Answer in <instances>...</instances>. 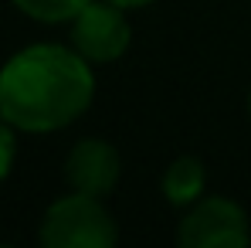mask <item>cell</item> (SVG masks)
<instances>
[{
	"instance_id": "cell-1",
	"label": "cell",
	"mask_w": 251,
	"mask_h": 248,
	"mask_svg": "<svg viewBox=\"0 0 251 248\" xmlns=\"http://www.w3.org/2000/svg\"><path fill=\"white\" fill-rule=\"evenodd\" d=\"M92 61L61 44H31L0 68V116L24 133L75 123L95 95Z\"/></svg>"
},
{
	"instance_id": "cell-2",
	"label": "cell",
	"mask_w": 251,
	"mask_h": 248,
	"mask_svg": "<svg viewBox=\"0 0 251 248\" xmlns=\"http://www.w3.org/2000/svg\"><path fill=\"white\" fill-rule=\"evenodd\" d=\"M116 238V218L102 207V197L75 191L44 211L41 245L48 248H112Z\"/></svg>"
},
{
	"instance_id": "cell-3",
	"label": "cell",
	"mask_w": 251,
	"mask_h": 248,
	"mask_svg": "<svg viewBox=\"0 0 251 248\" xmlns=\"http://www.w3.org/2000/svg\"><path fill=\"white\" fill-rule=\"evenodd\" d=\"M132 41L126 10L112 0H88L82 10L72 17V44L92 65H109L123 58Z\"/></svg>"
},
{
	"instance_id": "cell-4",
	"label": "cell",
	"mask_w": 251,
	"mask_h": 248,
	"mask_svg": "<svg viewBox=\"0 0 251 248\" xmlns=\"http://www.w3.org/2000/svg\"><path fill=\"white\" fill-rule=\"evenodd\" d=\"M183 248H238L251 238L248 214L227 197H201L180 221Z\"/></svg>"
},
{
	"instance_id": "cell-5",
	"label": "cell",
	"mask_w": 251,
	"mask_h": 248,
	"mask_svg": "<svg viewBox=\"0 0 251 248\" xmlns=\"http://www.w3.org/2000/svg\"><path fill=\"white\" fill-rule=\"evenodd\" d=\"M119 153L112 143L105 139H78L65 160V180L72 184V191L92 194V197H105L112 194V187L119 184Z\"/></svg>"
},
{
	"instance_id": "cell-6",
	"label": "cell",
	"mask_w": 251,
	"mask_h": 248,
	"mask_svg": "<svg viewBox=\"0 0 251 248\" xmlns=\"http://www.w3.org/2000/svg\"><path fill=\"white\" fill-rule=\"evenodd\" d=\"M163 197L173 207H190L204 197V187H207V170L197 157H176L163 173Z\"/></svg>"
},
{
	"instance_id": "cell-7",
	"label": "cell",
	"mask_w": 251,
	"mask_h": 248,
	"mask_svg": "<svg viewBox=\"0 0 251 248\" xmlns=\"http://www.w3.org/2000/svg\"><path fill=\"white\" fill-rule=\"evenodd\" d=\"M21 14L44 21V24H58V21H72L88 0H10Z\"/></svg>"
},
{
	"instance_id": "cell-8",
	"label": "cell",
	"mask_w": 251,
	"mask_h": 248,
	"mask_svg": "<svg viewBox=\"0 0 251 248\" xmlns=\"http://www.w3.org/2000/svg\"><path fill=\"white\" fill-rule=\"evenodd\" d=\"M14 157H17V139H14V126L0 116V180L10 173L14 166Z\"/></svg>"
},
{
	"instance_id": "cell-9",
	"label": "cell",
	"mask_w": 251,
	"mask_h": 248,
	"mask_svg": "<svg viewBox=\"0 0 251 248\" xmlns=\"http://www.w3.org/2000/svg\"><path fill=\"white\" fill-rule=\"evenodd\" d=\"M116 7H123V10H136V7H146V3H153V0H112Z\"/></svg>"
},
{
	"instance_id": "cell-10",
	"label": "cell",
	"mask_w": 251,
	"mask_h": 248,
	"mask_svg": "<svg viewBox=\"0 0 251 248\" xmlns=\"http://www.w3.org/2000/svg\"><path fill=\"white\" fill-rule=\"evenodd\" d=\"M248 112H251V92H248Z\"/></svg>"
}]
</instances>
